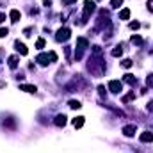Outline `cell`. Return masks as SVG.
<instances>
[{
  "label": "cell",
  "instance_id": "obj_1",
  "mask_svg": "<svg viewBox=\"0 0 153 153\" xmlns=\"http://www.w3.org/2000/svg\"><path fill=\"white\" fill-rule=\"evenodd\" d=\"M87 70H89L93 75L100 76L105 71V62H102V59H98V57H91V59H89V64H87Z\"/></svg>",
  "mask_w": 153,
  "mask_h": 153
},
{
  "label": "cell",
  "instance_id": "obj_2",
  "mask_svg": "<svg viewBox=\"0 0 153 153\" xmlns=\"http://www.w3.org/2000/svg\"><path fill=\"white\" fill-rule=\"evenodd\" d=\"M94 7H96V5H94V2H91V0H85V2H84V14H82V23H84L87 18H89V14L94 11Z\"/></svg>",
  "mask_w": 153,
  "mask_h": 153
},
{
  "label": "cell",
  "instance_id": "obj_3",
  "mask_svg": "<svg viewBox=\"0 0 153 153\" xmlns=\"http://www.w3.org/2000/svg\"><path fill=\"white\" fill-rule=\"evenodd\" d=\"M70 36H71V30H70L68 27H62V29H59V30H57L55 39H57V41H68Z\"/></svg>",
  "mask_w": 153,
  "mask_h": 153
},
{
  "label": "cell",
  "instance_id": "obj_4",
  "mask_svg": "<svg viewBox=\"0 0 153 153\" xmlns=\"http://www.w3.org/2000/svg\"><path fill=\"white\" fill-rule=\"evenodd\" d=\"M121 89H123V84H121L119 80H111V82H109V91H111V93L117 94V93H121Z\"/></svg>",
  "mask_w": 153,
  "mask_h": 153
},
{
  "label": "cell",
  "instance_id": "obj_5",
  "mask_svg": "<svg viewBox=\"0 0 153 153\" xmlns=\"http://www.w3.org/2000/svg\"><path fill=\"white\" fill-rule=\"evenodd\" d=\"M36 62H39L41 66H48L52 61H50V55L48 53H39L38 57H36Z\"/></svg>",
  "mask_w": 153,
  "mask_h": 153
},
{
  "label": "cell",
  "instance_id": "obj_6",
  "mask_svg": "<svg viewBox=\"0 0 153 153\" xmlns=\"http://www.w3.org/2000/svg\"><path fill=\"white\" fill-rule=\"evenodd\" d=\"M135 132H137V126H135V125H126V126H123V134H125L126 137H134Z\"/></svg>",
  "mask_w": 153,
  "mask_h": 153
},
{
  "label": "cell",
  "instance_id": "obj_7",
  "mask_svg": "<svg viewBox=\"0 0 153 153\" xmlns=\"http://www.w3.org/2000/svg\"><path fill=\"white\" fill-rule=\"evenodd\" d=\"M139 139H141V143H153V132H148V130L143 132Z\"/></svg>",
  "mask_w": 153,
  "mask_h": 153
},
{
  "label": "cell",
  "instance_id": "obj_8",
  "mask_svg": "<svg viewBox=\"0 0 153 153\" xmlns=\"http://www.w3.org/2000/svg\"><path fill=\"white\" fill-rule=\"evenodd\" d=\"M87 46H89V41H87L85 38H78L76 39V48H78V50H85Z\"/></svg>",
  "mask_w": 153,
  "mask_h": 153
},
{
  "label": "cell",
  "instance_id": "obj_9",
  "mask_svg": "<svg viewBox=\"0 0 153 153\" xmlns=\"http://www.w3.org/2000/svg\"><path fill=\"white\" fill-rule=\"evenodd\" d=\"M20 89H22V91H25V93H36V91H38V87H36V85H32V84H22V85H20Z\"/></svg>",
  "mask_w": 153,
  "mask_h": 153
},
{
  "label": "cell",
  "instance_id": "obj_10",
  "mask_svg": "<svg viewBox=\"0 0 153 153\" xmlns=\"http://www.w3.org/2000/svg\"><path fill=\"white\" fill-rule=\"evenodd\" d=\"M14 46H16V50H18L22 55H27V52H29V50H27V46H25L23 43H20V41H14Z\"/></svg>",
  "mask_w": 153,
  "mask_h": 153
},
{
  "label": "cell",
  "instance_id": "obj_11",
  "mask_svg": "<svg viewBox=\"0 0 153 153\" xmlns=\"http://www.w3.org/2000/svg\"><path fill=\"white\" fill-rule=\"evenodd\" d=\"M66 119H68V117L64 114H59V116H55V121H53V123H55L57 126H64V125H66Z\"/></svg>",
  "mask_w": 153,
  "mask_h": 153
},
{
  "label": "cell",
  "instance_id": "obj_12",
  "mask_svg": "<svg viewBox=\"0 0 153 153\" xmlns=\"http://www.w3.org/2000/svg\"><path fill=\"white\" fill-rule=\"evenodd\" d=\"M9 18H11V22H18V20L22 18V14H20L18 9H13V11L9 13Z\"/></svg>",
  "mask_w": 153,
  "mask_h": 153
},
{
  "label": "cell",
  "instance_id": "obj_13",
  "mask_svg": "<svg viewBox=\"0 0 153 153\" xmlns=\"http://www.w3.org/2000/svg\"><path fill=\"white\" fill-rule=\"evenodd\" d=\"M123 80H125L126 84H130V85H135V84H137V80H135V76H134V75H130V73H128V75H125V76H123Z\"/></svg>",
  "mask_w": 153,
  "mask_h": 153
},
{
  "label": "cell",
  "instance_id": "obj_14",
  "mask_svg": "<svg viewBox=\"0 0 153 153\" xmlns=\"http://www.w3.org/2000/svg\"><path fill=\"white\" fill-rule=\"evenodd\" d=\"M18 61H20V59H18V55H11V57H9V68H13V70H14V68L18 66Z\"/></svg>",
  "mask_w": 153,
  "mask_h": 153
},
{
  "label": "cell",
  "instance_id": "obj_15",
  "mask_svg": "<svg viewBox=\"0 0 153 153\" xmlns=\"http://www.w3.org/2000/svg\"><path fill=\"white\" fill-rule=\"evenodd\" d=\"M84 119H85V117H82V116L75 117V119H73V126H75V128H82V126H84Z\"/></svg>",
  "mask_w": 153,
  "mask_h": 153
},
{
  "label": "cell",
  "instance_id": "obj_16",
  "mask_svg": "<svg viewBox=\"0 0 153 153\" xmlns=\"http://www.w3.org/2000/svg\"><path fill=\"white\" fill-rule=\"evenodd\" d=\"M119 18H121V20H128V18H130V9H126V7L121 9V11H119Z\"/></svg>",
  "mask_w": 153,
  "mask_h": 153
},
{
  "label": "cell",
  "instance_id": "obj_17",
  "mask_svg": "<svg viewBox=\"0 0 153 153\" xmlns=\"http://www.w3.org/2000/svg\"><path fill=\"white\" fill-rule=\"evenodd\" d=\"M121 55H123V46L117 45V46H114V50H112V57H121Z\"/></svg>",
  "mask_w": 153,
  "mask_h": 153
},
{
  "label": "cell",
  "instance_id": "obj_18",
  "mask_svg": "<svg viewBox=\"0 0 153 153\" xmlns=\"http://www.w3.org/2000/svg\"><path fill=\"white\" fill-rule=\"evenodd\" d=\"M68 105H70L71 109H80V107H82V103H80L78 100H70V102H68Z\"/></svg>",
  "mask_w": 153,
  "mask_h": 153
},
{
  "label": "cell",
  "instance_id": "obj_19",
  "mask_svg": "<svg viewBox=\"0 0 153 153\" xmlns=\"http://www.w3.org/2000/svg\"><path fill=\"white\" fill-rule=\"evenodd\" d=\"M132 43H134L135 46H141L144 41H143V38H141V36H132Z\"/></svg>",
  "mask_w": 153,
  "mask_h": 153
},
{
  "label": "cell",
  "instance_id": "obj_20",
  "mask_svg": "<svg viewBox=\"0 0 153 153\" xmlns=\"http://www.w3.org/2000/svg\"><path fill=\"white\" fill-rule=\"evenodd\" d=\"M132 64H134V62H132L130 59H123V61H121V66H123V68H132Z\"/></svg>",
  "mask_w": 153,
  "mask_h": 153
},
{
  "label": "cell",
  "instance_id": "obj_21",
  "mask_svg": "<svg viewBox=\"0 0 153 153\" xmlns=\"http://www.w3.org/2000/svg\"><path fill=\"white\" fill-rule=\"evenodd\" d=\"M146 85L148 87H153V73H150V75L146 76Z\"/></svg>",
  "mask_w": 153,
  "mask_h": 153
},
{
  "label": "cell",
  "instance_id": "obj_22",
  "mask_svg": "<svg viewBox=\"0 0 153 153\" xmlns=\"http://www.w3.org/2000/svg\"><path fill=\"white\" fill-rule=\"evenodd\" d=\"M121 4H123V0H111V5H112L114 9H117V7H119Z\"/></svg>",
  "mask_w": 153,
  "mask_h": 153
},
{
  "label": "cell",
  "instance_id": "obj_23",
  "mask_svg": "<svg viewBox=\"0 0 153 153\" xmlns=\"http://www.w3.org/2000/svg\"><path fill=\"white\" fill-rule=\"evenodd\" d=\"M135 96H134V93H130V94H126V96H123V103H126V102H130V100H134Z\"/></svg>",
  "mask_w": 153,
  "mask_h": 153
},
{
  "label": "cell",
  "instance_id": "obj_24",
  "mask_svg": "<svg viewBox=\"0 0 153 153\" xmlns=\"http://www.w3.org/2000/svg\"><path fill=\"white\" fill-rule=\"evenodd\" d=\"M43 46H45V39L39 38L38 41H36V48H43Z\"/></svg>",
  "mask_w": 153,
  "mask_h": 153
},
{
  "label": "cell",
  "instance_id": "obj_25",
  "mask_svg": "<svg viewBox=\"0 0 153 153\" xmlns=\"http://www.w3.org/2000/svg\"><path fill=\"white\" fill-rule=\"evenodd\" d=\"M139 27H141L139 22H132V23H130V29H132V30H135V29H139Z\"/></svg>",
  "mask_w": 153,
  "mask_h": 153
},
{
  "label": "cell",
  "instance_id": "obj_26",
  "mask_svg": "<svg viewBox=\"0 0 153 153\" xmlns=\"http://www.w3.org/2000/svg\"><path fill=\"white\" fill-rule=\"evenodd\" d=\"M48 55H50V61H52V62L57 61V53H55V52H48Z\"/></svg>",
  "mask_w": 153,
  "mask_h": 153
},
{
  "label": "cell",
  "instance_id": "obj_27",
  "mask_svg": "<svg viewBox=\"0 0 153 153\" xmlns=\"http://www.w3.org/2000/svg\"><path fill=\"white\" fill-rule=\"evenodd\" d=\"M98 93H100V96H105L107 93H105V87L103 85H98Z\"/></svg>",
  "mask_w": 153,
  "mask_h": 153
},
{
  "label": "cell",
  "instance_id": "obj_28",
  "mask_svg": "<svg viewBox=\"0 0 153 153\" xmlns=\"http://www.w3.org/2000/svg\"><path fill=\"white\" fill-rule=\"evenodd\" d=\"M9 34V29H0V38H5Z\"/></svg>",
  "mask_w": 153,
  "mask_h": 153
},
{
  "label": "cell",
  "instance_id": "obj_29",
  "mask_svg": "<svg viewBox=\"0 0 153 153\" xmlns=\"http://www.w3.org/2000/svg\"><path fill=\"white\" fill-rule=\"evenodd\" d=\"M146 109H148V111H150V112L153 114V100L150 102V103H148V105H146Z\"/></svg>",
  "mask_w": 153,
  "mask_h": 153
},
{
  "label": "cell",
  "instance_id": "obj_30",
  "mask_svg": "<svg viewBox=\"0 0 153 153\" xmlns=\"http://www.w3.org/2000/svg\"><path fill=\"white\" fill-rule=\"evenodd\" d=\"M148 9L153 13V0H148Z\"/></svg>",
  "mask_w": 153,
  "mask_h": 153
},
{
  "label": "cell",
  "instance_id": "obj_31",
  "mask_svg": "<svg viewBox=\"0 0 153 153\" xmlns=\"http://www.w3.org/2000/svg\"><path fill=\"white\" fill-rule=\"evenodd\" d=\"M5 22V14L4 13H0V23H4Z\"/></svg>",
  "mask_w": 153,
  "mask_h": 153
},
{
  "label": "cell",
  "instance_id": "obj_32",
  "mask_svg": "<svg viewBox=\"0 0 153 153\" xmlns=\"http://www.w3.org/2000/svg\"><path fill=\"white\" fill-rule=\"evenodd\" d=\"M73 2H76V0H62V4H66V5H70V4H73Z\"/></svg>",
  "mask_w": 153,
  "mask_h": 153
},
{
  "label": "cell",
  "instance_id": "obj_33",
  "mask_svg": "<svg viewBox=\"0 0 153 153\" xmlns=\"http://www.w3.org/2000/svg\"><path fill=\"white\" fill-rule=\"evenodd\" d=\"M2 87H5V84H4V82H0V89H2Z\"/></svg>",
  "mask_w": 153,
  "mask_h": 153
}]
</instances>
